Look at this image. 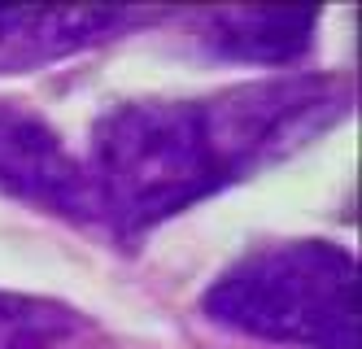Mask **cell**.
<instances>
[{
	"label": "cell",
	"mask_w": 362,
	"mask_h": 349,
	"mask_svg": "<svg viewBox=\"0 0 362 349\" xmlns=\"http://www.w3.org/2000/svg\"><path fill=\"white\" fill-rule=\"evenodd\" d=\"M349 110L341 79H271L197 101H132L92 127L100 223L140 236L288 157Z\"/></svg>",
	"instance_id": "1"
},
{
	"label": "cell",
	"mask_w": 362,
	"mask_h": 349,
	"mask_svg": "<svg viewBox=\"0 0 362 349\" xmlns=\"http://www.w3.org/2000/svg\"><path fill=\"white\" fill-rule=\"evenodd\" d=\"M315 26V9H223L205 22V48L245 66H284L310 48Z\"/></svg>",
	"instance_id": "5"
},
{
	"label": "cell",
	"mask_w": 362,
	"mask_h": 349,
	"mask_svg": "<svg viewBox=\"0 0 362 349\" xmlns=\"http://www.w3.org/2000/svg\"><path fill=\"white\" fill-rule=\"evenodd\" d=\"M0 193L53 210L70 223H100L88 162L40 114L0 101Z\"/></svg>",
	"instance_id": "3"
},
{
	"label": "cell",
	"mask_w": 362,
	"mask_h": 349,
	"mask_svg": "<svg viewBox=\"0 0 362 349\" xmlns=\"http://www.w3.org/2000/svg\"><path fill=\"white\" fill-rule=\"evenodd\" d=\"M132 13L118 5L74 9H0V70H31L44 62L92 48L114 31H127Z\"/></svg>",
	"instance_id": "4"
},
{
	"label": "cell",
	"mask_w": 362,
	"mask_h": 349,
	"mask_svg": "<svg viewBox=\"0 0 362 349\" xmlns=\"http://www.w3.org/2000/svg\"><path fill=\"white\" fill-rule=\"evenodd\" d=\"M205 314L257 341L358 349V262L327 240H288L245 253L210 284Z\"/></svg>",
	"instance_id": "2"
},
{
	"label": "cell",
	"mask_w": 362,
	"mask_h": 349,
	"mask_svg": "<svg viewBox=\"0 0 362 349\" xmlns=\"http://www.w3.org/2000/svg\"><path fill=\"white\" fill-rule=\"evenodd\" d=\"M83 332V319L44 297L0 292V349H66Z\"/></svg>",
	"instance_id": "6"
}]
</instances>
